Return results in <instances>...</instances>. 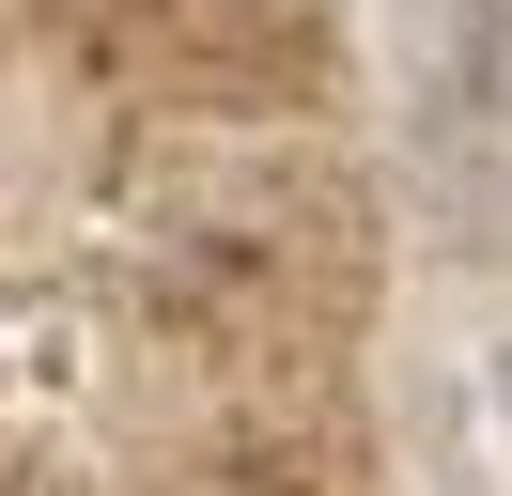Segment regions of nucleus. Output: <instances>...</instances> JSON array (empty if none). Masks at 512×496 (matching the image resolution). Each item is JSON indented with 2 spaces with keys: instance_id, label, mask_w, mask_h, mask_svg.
Returning <instances> with one entry per match:
<instances>
[{
  "instance_id": "nucleus-1",
  "label": "nucleus",
  "mask_w": 512,
  "mask_h": 496,
  "mask_svg": "<svg viewBox=\"0 0 512 496\" xmlns=\"http://www.w3.org/2000/svg\"><path fill=\"white\" fill-rule=\"evenodd\" d=\"M404 78L435 140H512V0H404Z\"/></svg>"
},
{
  "instance_id": "nucleus-2",
  "label": "nucleus",
  "mask_w": 512,
  "mask_h": 496,
  "mask_svg": "<svg viewBox=\"0 0 512 496\" xmlns=\"http://www.w3.org/2000/svg\"><path fill=\"white\" fill-rule=\"evenodd\" d=\"M450 450H466L481 496H512V341H481L466 388H450Z\"/></svg>"
}]
</instances>
